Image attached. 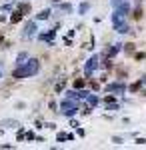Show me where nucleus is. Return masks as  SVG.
<instances>
[{"instance_id":"f257e3e1","label":"nucleus","mask_w":146,"mask_h":150,"mask_svg":"<svg viewBox=\"0 0 146 150\" xmlns=\"http://www.w3.org/2000/svg\"><path fill=\"white\" fill-rule=\"evenodd\" d=\"M38 70H40V62H38L36 58H30V60H26L24 64H18L16 68L12 70V78H16V80L28 78V76H34Z\"/></svg>"},{"instance_id":"f03ea898","label":"nucleus","mask_w":146,"mask_h":150,"mask_svg":"<svg viewBox=\"0 0 146 150\" xmlns=\"http://www.w3.org/2000/svg\"><path fill=\"white\" fill-rule=\"evenodd\" d=\"M124 16H126V14H124L120 8L112 14V24H114V28H116V32H128V30H130L128 24H124Z\"/></svg>"},{"instance_id":"7ed1b4c3","label":"nucleus","mask_w":146,"mask_h":150,"mask_svg":"<svg viewBox=\"0 0 146 150\" xmlns=\"http://www.w3.org/2000/svg\"><path fill=\"white\" fill-rule=\"evenodd\" d=\"M60 108H62V114H66V116H74L76 114V104H72L70 100H64Z\"/></svg>"},{"instance_id":"20e7f679","label":"nucleus","mask_w":146,"mask_h":150,"mask_svg":"<svg viewBox=\"0 0 146 150\" xmlns=\"http://www.w3.org/2000/svg\"><path fill=\"white\" fill-rule=\"evenodd\" d=\"M94 68H98V56H92L88 60V64H86V68H84V74H86V76H92Z\"/></svg>"},{"instance_id":"39448f33","label":"nucleus","mask_w":146,"mask_h":150,"mask_svg":"<svg viewBox=\"0 0 146 150\" xmlns=\"http://www.w3.org/2000/svg\"><path fill=\"white\" fill-rule=\"evenodd\" d=\"M34 32H36V24L34 22H26V26H24V38H30Z\"/></svg>"},{"instance_id":"423d86ee","label":"nucleus","mask_w":146,"mask_h":150,"mask_svg":"<svg viewBox=\"0 0 146 150\" xmlns=\"http://www.w3.org/2000/svg\"><path fill=\"white\" fill-rule=\"evenodd\" d=\"M22 16H24V14L18 10V8H16V10L12 12V16H10V24H18L20 20H22Z\"/></svg>"},{"instance_id":"0eeeda50","label":"nucleus","mask_w":146,"mask_h":150,"mask_svg":"<svg viewBox=\"0 0 146 150\" xmlns=\"http://www.w3.org/2000/svg\"><path fill=\"white\" fill-rule=\"evenodd\" d=\"M16 8L22 12V14H30V10H32V6H30L28 2H20V4H16Z\"/></svg>"},{"instance_id":"6e6552de","label":"nucleus","mask_w":146,"mask_h":150,"mask_svg":"<svg viewBox=\"0 0 146 150\" xmlns=\"http://www.w3.org/2000/svg\"><path fill=\"white\" fill-rule=\"evenodd\" d=\"M106 90L108 92H124V84H108Z\"/></svg>"},{"instance_id":"1a4fd4ad","label":"nucleus","mask_w":146,"mask_h":150,"mask_svg":"<svg viewBox=\"0 0 146 150\" xmlns=\"http://www.w3.org/2000/svg\"><path fill=\"white\" fill-rule=\"evenodd\" d=\"M142 84H144V78H142V80H138V82H134V84H130V86H128V90H130V92H138Z\"/></svg>"},{"instance_id":"9d476101","label":"nucleus","mask_w":146,"mask_h":150,"mask_svg":"<svg viewBox=\"0 0 146 150\" xmlns=\"http://www.w3.org/2000/svg\"><path fill=\"white\" fill-rule=\"evenodd\" d=\"M124 52H126V54H134V52H136V44H134V42L124 44Z\"/></svg>"},{"instance_id":"9b49d317","label":"nucleus","mask_w":146,"mask_h":150,"mask_svg":"<svg viewBox=\"0 0 146 150\" xmlns=\"http://www.w3.org/2000/svg\"><path fill=\"white\" fill-rule=\"evenodd\" d=\"M116 52H118V46H112V48H108V50H106V52H104V56H114V54H116Z\"/></svg>"},{"instance_id":"f8f14e48","label":"nucleus","mask_w":146,"mask_h":150,"mask_svg":"<svg viewBox=\"0 0 146 150\" xmlns=\"http://www.w3.org/2000/svg\"><path fill=\"white\" fill-rule=\"evenodd\" d=\"M74 88H76V90L84 88V78H76V80H74Z\"/></svg>"},{"instance_id":"ddd939ff","label":"nucleus","mask_w":146,"mask_h":150,"mask_svg":"<svg viewBox=\"0 0 146 150\" xmlns=\"http://www.w3.org/2000/svg\"><path fill=\"white\" fill-rule=\"evenodd\" d=\"M50 14H52V12H50V10H42V12H40V14H38V20H46V18H48Z\"/></svg>"},{"instance_id":"4468645a","label":"nucleus","mask_w":146,"mask_h":150,"mask_svg":"<svg viewBox=\"0 0 146 150\" xmlns=\"http://www.w3.org/2000/svg\"><path fill=\"white\" fill-rule=\"evenodd\" d=\"M64 86H66V80H60L56 84V88H54V90H56V92H62V90H64Z\"/></svg>"},{"instance_id":"2eb2a0df","label":"nucleus","mask_w":146,"mask_h":150,"mask_svg":"<svg viewBox=\"0 0 146 150\" xmlns=\"http://www.w3.org/2000/svg\"><path fill=\"white\" fill-rule=\"evenodd\" d=\"M88 104H90V106H96V104H98V98H96V96H90V94H88Z\"/></svg>"},{"instance_id":"dca6fc26","label":"nucleus","mask_w":146,"mask_h":150,"mask_svg":"<svg viewBox=\"0 0 146 150\" xmlns=\"http://www.w3.org/2000/svg\"><path fill=\"white\" fill-rule=\"evenodd\" d=\"M26 58H28V54H26V52H22V54L18 56V60H16V64H24V60H26Z\"/></svg>"},{"instance_id":"f3484780","label":"nucleus","mask_w":146,"mask_h":150,"mask_svg":"<svg viewBox=\"0 0 146 150\" xmlns=\"http://www.w3.org/2000/svg\"><path fill=\"white\" fill-rule=\"evenodd\" d=\"M132 16H134L136 20H140V18H142V8H136V10H134V14H132Z\"/></svg>"},{"instance_id":"a211bd4d","label":"nucleus","mask_w":146,"mask_h":150,"mask_svg":"<svg viewBox=\"0 0 146 150\" xmlns=\"http://www.w3.org/2000/svg\"><path fill=\"white\" fill-rule=\"evenodd\" d=\"M134 58H136V60H144L146 54H144V52H134Z\"/></svg>"},{"instance_id":"6ab92c4d","label":"nucleus","mask_w":146,"mask_h":150,"mask_svg":"<svg viewBox=\"0 0 146 150\" xmlns=\"http://www.w3.org/2000/svg\"><path fill=\"white\" fill-rule=\"evenodd\" d=\"M104 102H106V104H112L114 102V96H106V98H104Z\"/></svg>"},{"instance_id":"aec40b11","label":"nucleus","mask_w":146,"mask_h":150,"mask_svg":"<svg viewBox=\"0 0 146 150\" xmlns=\"http://www.w3.org/2000/svg\"><path fill=\"white\" fill-rule=\"evenodd\" d=\"M104 68L110 70V68H112V62H110V60H106V62H104Z\"/></svg>"},{"instance_id":"412c9836","label":"nucleus","mask_w":146,"mask_h":150,"mask_svg":"<svg viewBox=\"0 0 146 150\" xmlns=\"http://www.w3.org/2000/svg\"><path fill=\"white\" fill-rule=\"evenodd\" d=\"M90 84H92V88H94V90H98V88H100V84H98V82H94V80L90 82Z\"/></svg>"},{"instance_id":"4be33fe9","label":"nucleus","mask_w":146,"mask_h":150,"mask_svg":"<svg viewBox=\"0 0 146 150\" xmlns=\"http://www.w3.org/2000/svg\"><path fill=\"white\" fill-rule=\"evenodd\" d=\"M26 138H28V140H34L36 136H34V132H28V134H26Z\"/></svg>"},{"instance_id":"5701e85b","label":"nucleus","mask_w":146,"mask_h":150,"mask_svg":"<svg viewBox=\"0 0 146 150\" xmlns=\"http://www.w3.org/2000/svg\"><path fill=\"white\" fill-rule=\"evenodd\" d=\"M112 4H114V6H120V4H122V0H112Z\"/></svg>"},{"instance_id":"b1692460","label":"nucleus","mask_w":146,"mask_h":150,"mask_svg":"<svg viewBox=\"0 0 146 150\" xmlns=\"http://www.w3.org/2000/svg\"><path fill=\"white\" fill-rule=\"evenodd\" d=\"M2 42H4V38H2V34H0V44H2Z\"/></svg>"},{"instance_id":"393cba45","label":"nucleus","mask_w":146,"mask_h":150,"mask_svg":"<svg viewBox=\"0 0 146 150\" xmlns=\"http://www.w3.org/2000/svg\"><path fill=\"white\" fill-rule=\"evenodd\" d=\"M0 78H2V72H0Z\"/></svg>"},{"instance_id":"a878e982","label":"nucleus","mask_w":146,"mask_h":150,"mask_svg":"<svg viewBox=\"0 0 146 150\" xmlns=\"http://www.w3.org/2000/svg\"><path fill=\"white\" fill-rule=\"evenodd\" d=\"M54 2H60V0H54Z\"/></svg>"}]
</instances>
